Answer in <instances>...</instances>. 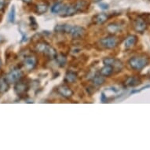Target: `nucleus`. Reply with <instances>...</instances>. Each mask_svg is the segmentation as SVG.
<instances>
[{
	"instance_id": "obj_1",
	"label": "nucleus",
	"mask_w": 150,
	"mask_h": 150,
	"mask_svg": "<svg viewBox=\"0 0 150 150\" xmlns=\"http://www.w3.org/2000/svg\"><path fill=\"white\" fill-rule=\"evenodd\" d=\"M149 57L145 55H140V56H134L130 58L128 61V64L131 69L139 71L145 69V67L149 64Z\"/></svg>"
},
{
	"instance_id": "obj_2",
	"label": "nucleus",
	"mask_w": 150,
	"mask_h": 150,
	"mask_svg": "<svg viewBox=\"0 0 150 150\" xmlns=\"http://www.w3.org/2000/svg\"><path fill=\"white\" fill-rule=\"evenodd\" d=\"M6 79L10 83H16L17 82L20 81L24 77V72L18 68L12 69L9 73L6 76Z\"/></svg>"
},
{
	"instance_id": "obj_3",
	"label": "nucleus",
	"mask_w": 150,
	"mask_h": 150,
	"mask_svg": "<svg viewBox=\"0 0 150 150\" xmlns=\"http://www.w3.org/2000/svg\"><path fill=\"white\" fill-rule=\"evenodd\" d=\"M100 44H101V47H103L104 48L108 50L113 49L117 46L118 44V40L117 38L113 35H109V36H107L105 38H103L101 39L100 41Z\"/></svg>"
},
{
	"instance_id": "obj_4",
	"label": "nucleus",
	"mask_w": 150,
	"mask_h": 150,
	"mask_svg": "<svg viewBox=\"0 0 150 150\" xmlns=\"http://www.w3.org/2000/svg\"><path fill=\"white\" fill-rule=\"evenodd\" d=\"M132 25H133L134 30L136 32L141 33V34L144 33L146 31L148 27L147 24L140 16H138V17H136L132 21Z\"/></svg>"
},
{
	"instance_id": "obj_5",
	"label": "nucleus",
	"mask_w": 150,
	"mask_h": 150,
	"mask_svg": "<svg viewBox=\"0 0 150 150\" xmlns=\"http://www.w3.org/2000/svg\"><path fill=\"white\" fill-rule=\"evenodd\" d=\"M28 89H29V86H28V83L23 82L22 79L15 83L14 91L18 96L25 95V93H27V91H28Z\"/></svg>"
},
{
	"instance_id": "obj_6",
	"label": "nucleus",
	"mask_w": 150,
	"mask_h": 150,
	"mask_svg": "<svg viewBox=\"0 0 150 150\" xmlns=\"http://www.w3.org/2000/svg\"><path fill=\"white\" fill-rule=\"evenodd\" d=\"M86 34V30L85 28L80 26H77V25H71V30L69 32V35H71V36L74 39H80L85 35Z\"/></svg>"
},
{
	"instance_id": "obj_7",
	"label": "nucleus",
	"mask_w": 150,
	"mask_h": 150,
	"mask_svg": "<svg viewBox=\"0 0 150 150\" xmlns=\"http://www.w3.org/2000/svg\"><path fill=\"white\" fill-rule=\"evenodd\" d=\"M77 12L76 9L75 7V5H72V4H66V5H64L63 6V9L61 11V16L63 17H71L75 15Z\"/></svg>"
},
{
	"instance_id": "obj_8",
	"label": "nucleus",
	"mask_w": 150,
	"mask_h": 150,
	"mask_svg": "<svg viewBox=\"0 0 150 150\" xmlns=\"http://www.w3.org/2000/svg\"><path fill=\"white\" fill-rule=\"evenodd\" d=\"M57 93L64 98L69 99L73 95V91L67 85H61L57 88Z\"/></svg>"
},
{
	"instance_id": "obj_9",
	"label": "nucleus",
	"mask_w": 150,
	"mask_h": 150,
	"mask_svg": "<svg viewBox=\"0 0 150 150\" xmlns=\"http://www.w3.org/2000/svg\"><path fill=\"white\" fill-rule=\"evenodd\" d=\"M38 61L34 56H26L24 60V66L28 71H32L36 67Z\"/></svg>"
},
{
	"instance_id": "obj_10",
	"label": "nucleus",
	"mask_w": 150,
	"mask_h": 150,
	"mask_svg": "<svg viewBox=\"0 0 150 150\" xmlns=\"http://www.w3.org/2000/svg\"><path fill=\"white\" fill-rule=\"evenodd\" d=\"M141 83L142 80L138 76H129L123 82V85L126 87H135Z\"/></svg>"
},
{
	"instance_id": "obj_11",
	"label": "nucleus",
	"mask_w": 150,
	"mask_h": 150,
	"mask_svg": "<svg viewBox=\"0 0 150 150\" xmlns=\"http://www.w3.org/2000/svg\"><path fill=\"white\" fill-rule=\"evenodd\" d=\"M138 37L135 35H129L127 38H126L125 41H124V47L125 49L130 50L133 48L137 43H138Z\"/></svg>"
},
{
	"instance_id": "obj_12",
	"label": "nucleus",
	"mask_w": 150,
	"mask_h": 150,
	"mask_svg": "<svg viewBox=\"0 0 150 150\" xmlns=\"http://www.w3.org/2000/svg\"><path fill=\"white\" fill-rule=\"evenodd\" d=\"M109 16L106 13H98L94 15L92 18V21L95 25H103L108 20Z\"/></svg>"
},
{
	"instance_id": "obj_13",
	"label": "nucleus",
	"mask_w": 150,
	"mask_h": 150,
	"mask_svg": "<svg viewBox=\"0 0 150 150\" xmlns=\"http://www.w3.org/2000/svg\"><path fill=\"white\" fill-rule=\"evenodd\" d=\"M71 28V25H69V24L57 25L54 28V32H56L57 33H66V34H69Z\"/></svg>"
},
{
	"instance_id": "obj_14",
	"label": "nucleus",
	"mask_w": 150,
	"mask_h": 150,
	"mask_svg": "<svg viewBox=\"0 0 150 150\" xmlns=\"http://www.w3.org/2000/svg\"><path fill=\"white\" fill-rule=\"evenodd\" d=\"M10 89V83L6 76H0V93H6Z\"/></svg>"
},
{
	"instance_id": "obj_15",
	"label": "nucleus",
	"mask_w": 150,
	"mask_h": 150,
	"mask_svg": "<svg viewBox=\"0 0 150 150\" xmlns=\"http://www.w3.org/2000/svg\"><path fill=\"white\" fill-rule=\"evenodd\" d=\"M107 31H108L110 34L115 35L116 34V33H119V32L122 31V26H121L120 24H119V23H111V24H109V25H108V27H107Z\"/></svg>"
},
{
	"instance_id": "obj_16",
	"label": "nucleus",
	"mask_w": 150,
	"mask_h": 150,
	"mask_svg": "<svg viewBox=\"0 0 150 150\" xmlns=\"http://www.w3.org/2000/svg\"><path fill=\"white\" fill-rule=\"evenodd\" d=\"M77 12H85L88 10L89 3L86 0H79L74 4Z\"/></svg>"
},
{
	"instance_id": "obj_17",
	"label": "nucleus",
	"mask_w": 150,
	"mask_h": 150,
	"mask_svg": "<svg viewBox=\"0 0 150 150\" xmlns=\"http://www.w3.org/2000/svg\"><path fill=\"white\" fill-rule=\"evenodd\" d=\"M114 72V68L112 65L105 64V66L100 70L99 73L103 77H110Z\"/></svg>"
},
{
	"instance_id": "obj_18",
	"label": "nucleus",
	"mask_w": 150,
	"mask_h": 150,
	"mask_svg": "<svg viewBox=\"0 0 150 150\" xmlns=\"http://www.w3.org/2000/svg\"><path fill=\"white\" fill-rule=\"evenodd\" d=\"M77 78H78V75L76 71H69L65 74L64 80L66 83H73L76 81Z\"/></svg>"
},
{
	"instance_id": "obj_19",
	"label": "nucleus",
	"mask_w": 150,
	"mask_h": 150,
	"mask_svg": "<svg viewBox=\"0 0 150 150\" xmlns=\"http://www.w3.org/2000/svg\"><path fill=\"white\" fill-rule=\"evenodd\" d=\"M50 47L47 42H38L36 44V47H35V49L38 52H40V53H42V54H44L47 50L49 49V47Z\"/></svg>"
},
{
	"instance_id": "obj_20",
	"label": "nucleus",
	"mask_w": 150,
	"mask_h": 150,
	"mask_svg": "<svg viewBox=\"0 0 150 150\" xmlns=\"http://www.w3.org/2000/svg\"><path fill=\"white\" fill-rule=\"evenodd\" d=\"M105 79L102 76H101L100 74L99 75H96V76H94L93 77V79H92V82H93V83L95 85V86H101L102 84L105 83Z\"/></svg>"
},
{
	"instance_id": "obj_21",
	"label": "nucleus",
	"mask_w": 150,
	"mask_h": 150,
	"mask_svg": "<svg viewBox=\"0 0 150 150\" xmlns=\"http://www.w3.org/2000/svg\"><path fill=\"white\" fill-rule=\"evenodd\" d=\"M63 6H64V4L61 2H58V3H56L55 4L52 6L51 7V13H54V14H56V13H60L61 11L63 9Z\"/></svg>"
},
{
	"instance_id": "obj_22",
	"label": "nucleus",
	"mask_w": 150,
	"mask_h": 150,
	"mask_svg": "<svg viewBox=\"0 0 150 150\" xmlns=\"http://www.w3.org/2000/svg\"><path fill=\"white\" fill-rule=\"evenodd\" d=\"M55 59L57 61V64H59V66L61 67H64L67 63V57L64 56V54H57Z\"/></svg>"
},
{
	"instance_id": "obj_23",
	"label": "nucleus",
	"mask_w": 150,
	"mask_h": 150,
	"mask_svg": "<svg viewBox=\"0 0 150 150\" xmlns=\"http://www.w3.org/2000/svg\"><path fill=\"white\" fill-rule=\"evenodd\" d=\"M48 10V5L46 3H40L36 6V12L40 14H42L46 13Z\"/></svg>"
},
{
	"instance_id": "obj_24",
	"label": "nucleus",
	"mask_w": 150,
	"mask_h": 150,
	"mask_svg": "<svg viewBox=\"0 0 150 150\" xmlns=\"http://www.w3.org/2000/svg\"><path fill=\"white\" fill-rule=\"evenodd\" d=\"M8 19L10 23H14L15 19H16V9H15L14 6H13L9 13V16H8Z\"/></svg>"
},
{
	"instance_id": "obj_25",
	"label": "nucleus",
	"mask_w": 150,
	"mask_h": 150,
	"mask_svg": "<svg viewBox=\"0 0 150 150\" xmlns=\"http://www.w3.org/2000/svg\"><path fill=\"white\" fill-rule=\"evenodd\" d=\"M116 60L113 57H105V58H104L103 60V63L104 64H108V65H112V66L113 67L114 63L116 62Z\"/></svg>"
},
{
	"instance_id": "obj_26",
	"label": "nucleus",
	"mask_w": 150,
	"mask_h": 150,
	"mask_svg": "<svg viewBox=\"0 0 150 150\" xmlns=\"http://www.w3.org/2000/svg\"><path fill=\"white\" fill-rule=\"evenodd\" d=\"M30 19V26L32 28V29L33 30H35L38 28V23H37L36 20L35 19V17H29Z\"/></svg>"
},
{
	"instance_id": "obj_27",
	"label": "nucleus",
	"mask_w": 150,
	"mask_h": 150,
	"mask_svg": "<svg viewBox=\"0 0 150 150\" xmlns=\"http://www.w3.org/2000/svg\"><path fill=\"white\" fill-rule=\"evenodd\" d=\"M139 16L145 21L147 25H150V13H142Z\"/></svg>"
},
{
	"instance_id": "obj_28",
	"label": "nucleus",
	"mask_w": 150,
	"mask_h": 150,
	"mask_svg": "<svg viewBox=\"0 0 150 150\" xmlns=\"http://www.w3.org/2000/svg\"><path fill=\"white\" fill-rule=\"evenodd\" d=\"M147 88H150V85H146L145 86H143V87H142L141 89H139V90H134V91H131V94L132 93H139V92H141L142 91H144V90H145V89Z\"/></svg>"
},
{
	"instance_id": "obj_29",
	"label": "nucleus",
	"mask_w": 150,
	"mask_h": 150,
	"mask_svg": "<svg viewBox=\"0 0 150 150\" xmlns=\"http://www.w3.org/2000/svg\"><path fill=\"white\" fill-rule=\"evenodd\" d=\"M99 6H100V8L102 9V10H108V5L107 3H100V4H99Z\"/></svg>"
},
{
	"instance_id": "obj_30",
	"label": "nucleus",
	"mask_w": 150,
	"mask_h": 150,
	"mask_svg": "<svg viewBox=\"0 0 150 150\" xmlns=\"http://www.w3.org/2000/svg\"><path fill=\"white\" fill-rule=\"evenodd\" d=\"M101 102H103V103H106V102L108 101V98H107V97L105 95V93H101Z\"/></svg>"
},
{
	"instance_id": "obj_31",
	"label": "nucleus",
	"mask_w": 150,
	"mask_h": 150,
	"mask_svg": "<svg viewBox=\"0 0 150 150\" xmlns=\"http://www.w3.org/2000/svg\"><path fill=\"white\" fill-rule=\"evenodd\" d=\"M6 5V0H0V10H3Z\"/></svg>"
},
{
	"instance_id": "obj_32",
	"label": "nucleus",
	"mask_w": 150,
	"mask_h": 150,
	"mask_svg": "<svg viewBox=\"0 0 150 150\" xmlns=\"http://www.w3.org/2000/svg\"><path fill=\"white\" fill-rule=\"evenodd\" d=\"M23 2H25L26 3H31L32 2V0H23Z\"/></svg>"
},
{
	"instance_id": "obj_33",
	"label": "nucleus",
	"mask_w": 150,
	"mask_h": 150,
	"mask_svg": "<svg viewBox=\"0 0 150 150\" xmlns=\"http://www.w3.org/2000/svg\"><path fill=\"white\" fill-rule=\"evenodd\" d=\"M1 65H2V63H1V61H0V69H1Z\"/></svg>"
}]
</instances>
